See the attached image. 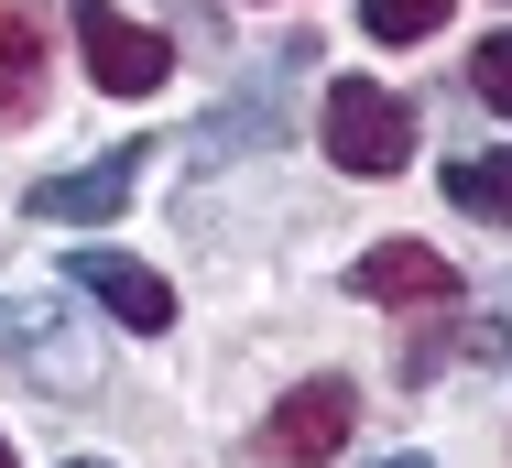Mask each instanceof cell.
<instances>
[{
  "label": "cell",
  "instance_id": "5bb4252c",
  "mask_svg": "<svg viewBox=\"0 0 512 468\" xmlns=\"http://www.w3.org/2000/svg\"><path fill=\"white\" fill-rule=\"evenodd\" d=\"M382 468H425V458H382Z\"/></svg>",
  "mask_w": 512,
  "mask_h": 468
},
{
  "label": "cell",
  "instance_id": "6da1fadb",
  "mask_svg": "<svg viewBox=\"0 0 512 468\" xmlns=\"http://www.w3.org/2000/svg\"><path fill=\"white\" fill-rule=\"evenodd\" d=\"M316 131H327L338 175H404L414 164V98L382 88V77H338L327 109H316Z\"/></svg>",
  "mask_w": 512,
  "mask_h": 468
},
{
  "label": "cell",
  "instance_id": "8992f818",
  "mask_svg": "<svg viewBox=\"0 0 512 468\" xmlns=\"http://www.w3.org/2000/svg\"><path fill=\"white\" fill-rule=\"evenodd\" d=\"M66 283H88L120 327H175V283L153 273V262H131V251H77Z\"/></svg>",
  "mask_w": 512,
  "mask_h": 468
},
{
  "label": "cell",
  "instance_id": "5b68a950",
  "mask_svg": "<svg viewBox=\"0 0 512 468\" xmlns=\"http://www.w3.org/2000/svg\"><path fill=\"white\" fill-rule=\"evenodd\" d=\"M360 294H382V305H447L458 294V262L436 251V240H371L360 262H349Z\"/></svg>",
  "mask_w": 512,
  "mask_h": 468
},
{
  "label": "cell",
  "instance_id": "30bf717a",
  "mask_svg": "<svg viewBox=\"0 0 512 468\" xmlns=\"http://www.w3.org/2000/svg\"><path fill=\"white\" fill-rule=\"evenodd\" d=\"M458 349H491V327H414V338H404V360H393V371H404L414 392H425V381L447 371Z\"/></svg>",
  "mask_w": 512,
  "mask_h": 468
},
{
  "label": "cell",
  "instance_id": "4fadbf2b",
  "mask_svg": "<svg viewBox=\"0 0 512 468\" xmlns=\"http://www.w3.org/2000/svg\"><path fill=\"white\" fill-rule=\"evenodd\" d=\"M0 468H22V458H11V436H0Z\"/></svg>",
  "mask_w": 512,
  "mask_h": 468
},
{
  "label": "cell",
  "instance_id": "7c38bea8",
  "mask_svg": "<svg viewBox=\"0 0 512 468\" xmlns=\"http://www.w3.org/2000/svg\"><path fill=\"white\" fill-rule=\"evenodd\" d=\"M44 338H55V316H44V305H11V294H0V349H44Z\"/></svg>",
  "mask_w": 512,
  "mask_h": 468
},
{
  "label": "cell",
  "instance_id": "9c48e42d",
  "mask_svg": "<svg viewBox=\"0 0 512 468\" xmlns=\"http://www.w3.org/2000/svg\"><path fill=\"white\" fill-rule=\"evenodd\" d=\"M447 11H458V0H360V33H371V44H425Z\"/></svg>",
  "mask_w": 512,
  "mask_h": 468
},
{
  "label": "cell",
  "instance_id": "277c9868",
  "mask_svg": "<svg viewBox=\"0 0 512 468\" xmlns=\"http://www.w3.org/2000/svg\"><path fill=\"white\" fill-rule=\"evenodd\" d=\"M142 164H153L142 142H109L99 164H66V175H33V196H22V207H33L44 229H88V218H120V207H131V186H142Z\"/></svg>",
  "mask_w": 512,
  "mask_h": 468
},
{
  "label": "cell",
  "instance_id": "3957f363",
  "mask_svg": "<svg viewBox=\"0 0 512 468\" xmlns=\"http://www.w3.org/2000/svg\"><path fill=\"white\" fill-rule=\"evenodd\" d=\"M77 55H88V77H99L109 98H153L175 77V44L142 33V22H120L109 0H77Z\"/></svg>",
  "mask_w": 512,
  "mask_h": 468
},
{
  "label": "cell",
  "instance_id": "8fae6325",
  "mask_svg": "<svg viewBox=\"0 0 512 468\" xmlns=\"http://www.w3.org/2000/svg\"><path fill=\"white\" fill-rule=\"evenodd\" d=\"M469 88H480V98H491V109L512 120V33H491V44L469 55Z\"/></svg>",
  "mask_w": 512,
  "mask_h": 468
},
{
  "label": "cell",
  "instance_id": "ba28073f",
  "mask_svg": "<svg viewBox=\"0 0 512 468\" xmlns=\"http://www.w3.org/2000/svg\"><path fill=\"white\" fill-rule=\"evenodd\" d=\"M447 196H458L469 218L512 229V153H458V164H447Z\"/></svg>",
  "mask_w": 512,
  "mask_h": 468
},
{
  "label": "cell",
  "instance_id": "9a60e30c",
  "mask_svg": "<svg viewBox=\"0 0 512 468\" xmlns=\"http://www.w3.org/2000/svg\"><path fill=\"white\" fill-rule=\"evenodd\" d=\"M66 468H99V458H66Z\"/></svg>",
  "mask_w": 512,
  "mask_h": 468
},
{
  "label": "cell",
  "instance_id": "52a82bcc",
  "mask_svg": "<svg viewBox=\"0 0 512 468\" xmlns=\"http://www.w3.org/2000/svg\"><path fill=\"white\" fill-rule=\"evenodd\" d=\"M33 98H44V11L0 0V131L33 120Z\"/></svg>",
  "mask_w": 512,
  "mask_h": 468
},
{
  "label": "cell",
  "instance_id": "7a4b0ae2",
  "mask_svg": "<svg viewBox=\"0 0 512 468\" xmlns=\"http://www.w3.org/2000/svg\"><path fill=\"white\" fill-rule=\"evenodd\" d=\"M349 425H360V392L338 371H316V381H295V392L251 425V468H327Z\"/></svg>",
  "mask_w": 512,
  "mask_h": 468
}]
</instances>
